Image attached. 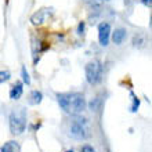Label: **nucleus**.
<instances>
[{
	"mask_svg": "<svg viewBox=\"0 0 152 152\" xmlns=\"http://www.w3.org/2000/svg\"><path fill=\"white\" fill-rule=\"evenodd\" d=\"M57 98L60 107L68 115H79L86 109V98L80 93H62Z\"/></svg>",
	"mask_w": 152,
	"mask_h": 152,
	"instance_id": "f257e3e1",
	"label": "nucleus"
},
{
	"mask_svg": "<svg viewBox=\"0 0 152 152\" xmlns=\"http://www.w3.org/2000/svg\"><path fill=\"white\" fill-rule=\"evenodd\" d=\"M26 127V112L24 108H17L10 115V130L12 134H22Z\"/></svg>",
	"mask_w": 152,
	"mask_h": 152,
	"instance_id": "f03ea898",
	"label": "nucleus"
},
{
	"mask_svg": "<svg viewBox=\"0 0 152 152\" xmlns=\"http://www.w3.org/2000/svg\"><path fill=\"white\" fill-rule=\"evenodd\" d=\"M69 134H71L73 138H77V140H84V138H87L88 130H87V122H86V119L77 118L76 120H73L72 126L69 129Z\"/></svg>",
	"mask_w": 152,
	"mask_h": 152,
	"instance_id": "7ed1b4c3",
	"label": "nucleus"
},
{
	"mask_svg": "<svg viewBox=\"0 0 152 152\" xmlns=\"http://www.w3.org/2000/svg\"><path fill=\"white\" fill-rule=\"evenodd\" d=\"M102 76V66L98 61H93L86 65V79L90 84H96L101 80Z\"/></svg>",
	"mask_w": 152,
	"mask_h": 152,
	"instance_id": "20e7f679",
	"label": "nucleus"
},
{
	"mask_svg": "<svg viewBox=\"0 0 152 152\" xmlns=\"http://www.w3.org/2000/svg\"><path fill=\"white\" fill-rule=\"evenodd\" d=\"M111 36V25L108 22H101L98 25V40L101 46H108Z\"/></svg>",
	"mask_w": 152,
	"mask_h": 152,
	"instance_id": "39448f33",
	"label": "nucleus"
},
{
	"mask_svg": "<svg viewBox=\"0 0 152 152\" xmlns=\"http://www.w3.org/2000/svg\"><path fill=\"white\" fill-rule=\"evenodd\" d=\"M50 12L48 11V8H42V10H39L37 12H35L32 15V18H31V21H32L33 25H42L44 24L46 21H47L48 15H50Z\"/></svg>",
	"mask_w": 152,
	"mask_h": 152,
	"instance_id": "423d86ee",
	"label": "nucleus"
},
{
	"mask_svg": "<svg viewBox=\"0 0 152 152\" xmlns=\"http://www.w3.org/2000/svg\"><path fill=\"white\" fill-rule=\"evenodd\" d=\"M22 91H24V87H22V83L18 82L12 86L11 91H10V97H11V100H18L21 96H22Z\"/></svg>",
	"mask_w": 152,
	"mask_h": 152,
	"instance_id": "0eeeda50",
	"label": "nucleus"
},
{
	"mask_svg": "<svg viewBox=\"0 0 152 152\" xmlns=\"http://www.w3.org/2000/svg\"><path fill=\"white\" fill-rule=\"evenodd\" d=\"M112 39H113V43L115 44H122L123 43V40L126 39V31L124 29H116L115 32L112 35Z\"/></svg>",
	"mask_w": 152,
	"mask_h": 152,
	"instance_id": "6e6552de",
	"label": "nucleus"
},
{
	"mask_svg": "<svg viewBox=\"0 0 152 152\" xmlns=\"http://www.w3.org/2000/svg\"><path fill=\"white\" fill-rule=\"evenodd\" d=\"M18 151H20V147L14 141H8L7 144L1 148V152H18Z\"/></svg>",
	"mask_w": 152,
	"mask_h": 152,
	"instance_id": "1a4fd4ad",
	"label": "nucleus"
},
{
	"mask_svg": "<svg viewBox=\"0 0 152 152\" xmlns=\"http://www.w3.org/2000/svg\"><path fill=\"white\" fill-rule=\"evenodd\" d=\"M31 97H32V100H31V102L32 104H40L42 102V98H43V94L40 91H32V94H31Z\"/></svg>",
	"mask_w": 152,
	"mask_h": 152,
	"instance_id": "9d476101",
	"label": "nucleus"
},
{
	"mask_svg": "<svg viewBox=\"0 0 152 152\" xmlns=\"http://www.w3.org/2000/svg\"><path fill=\"white\" fill-rule=\"evenodd\" d=\"M10 77H11V73L8 71H0V83H4V82L10 80Z\"/></svg>",
	"mask_w": 152,
	"mask_h": 152,
	"instance_id": "9b49d317",
	"label": "nucleus"
},
{
	"mask_svg": "<svg viewBox=\"0 0 152 152\" xmlns=\"http://www.w3.org/2000/svg\"><path fill=\"white\" fill-rule=\"evenodd\" d=\"M22 80H24V83H26V84L31 83V77H29V73L25 66H22Z\"/></svg>",
	"mask_w": 152,
	"mask_h": 152,
	"instance_id": "f8f14e48",
	"label": "nucleus"
},
{
	"mask_svg": "<svg viewBox=\"0 0 152 152\" xmlns=\"http://www.w3.org/2000/svg\"><path fill=\"white\" fill-rule=\"evenodd\" d=\"M134 98V105L132 107V112H136L137 108H138V105H140V101H138V98H136V97H133Z\"/></svg>",
	"mask_w": 152,
	"mask_h": 152,
	"instance_id": "ddd939ff",
	"label": "nucleus"
},
{
	"mask_svg": "<svg viewBox=\"0 0 152 152\" xmlns=\"http://www.w3.org/2000/svg\"><path fill=\"white\" fill-rule=\"evenodd\" d=\"M82 152H96L94 148H93L91 145H84L83 148H82Z\"/></svg>",
	"mask_w": 152,
	"mask_h": 152,
	"instance_id": "4468645a",
	"label": "nucleus"
},
{
	"mask_svg": "<svg viewBox=\"0 0 152 152\" xmlns=\"http://www.w3.org/2000/svg\"><path fill=\"white\" fill-rule=\"evenodd\" d=\"M142 3H144L145 6H148V7H151V0H142Z\"/></svg>",
	"mask_w": 152,
	"mask_h": 152,
	"instance_id": "2eb2a0df",
	"label": "nucleus"
},
{
	"mask_svg": "<svg viewBox=\"0 0 152 152\" xmlns=\"http://www.w3.org/2000/svg\"><path fill=\"white\" fill-rule=\"evenodd\" d=\"M83 29H84V24H80L79 25V33H83Z\"/></svg>",
	"mask_w": 152,
	"mask_h": 152,
	"instance_id": "dca6fc26",
	"label": "nucleus"
},
{
	"mask_svg": "<svg viewBox=\"0 0 152 152\" xmlns=\"http://www.w3.org/2000/svg\"><path fill=\"white\" fill-rule=\"evenodd\" d=\"M66 152H73V151H72V149H69V151H66Z\"/></svg>",
	"mask_w": 152,
	"mask_h": 152,
	"instance_id": "f3484780",
	"label": "nucleus"
}]
</instances>
